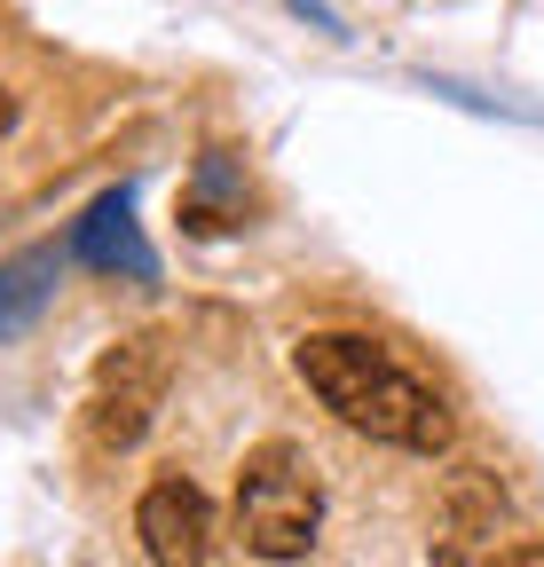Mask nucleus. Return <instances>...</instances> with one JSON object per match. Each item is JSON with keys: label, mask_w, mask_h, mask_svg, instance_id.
<instances>
[{"label": "nucleus", "mask_w": 544, "mask_h": 567, "mask_svg": "<svg viewBox=\"0 0 544 567\" xmlns=\"http://www.w3.org/2000/svg\"><path fill=\"white\" fill-rule=\"evenodd\" d=\"M292 371L300 386L348 425L363 442H387V450H411V457H434L450 450L458 417H450V394L434 379H419L387 339L371 331H308L292 347Z\"/></svg>", "instance_id": "obj_1"}, {"label": "nucleus", "mask_w": 544, "mask_h": 567, "mask_svg": "<svg viewBox=\"0 0 544 567\" xmlns=\"http://www.w3.org/2000/svg\"><path fill=\"white\" fill-rule=\"evenodd\" d=\"M324 528V481L300 442H260L237 465V536L253 559H308Z\"/></svg>", "instance_id": "obj_2"}, {"label": "nucleus", "mask_w": 544, "mask_h": 567, "mask_svg": "<svg viewBox=\"0 0 544 567\" xmlns=\"http://www.w3.org/2000/svg\"><path fill=\"white\" fill-rule=\"evenodd\" d=\"M166 386H174V339L166 331L119 339L103 363H95V386H88V442L95 450H134V442L151 434Z\"/></svg>", "instance_id": "obj_3"}, {"label": "nucleus", "mask_w": 544, "mask_h": 567, "mask_svg": "<svg viewBox=\"0 0 544 567\" xmlns=\"http://www.w3.org/2000/svg\"><path fill=\"white\" fill-rule=\"evenodd\" d=\"M134 536H143L151 567H206L214 559V505L206 488L182 481V473H158L134 505Z\"/></svg>", "instance_id": "obj_4"}, {"label": "nucleus", "mask_w": 544, "mask_h": 567, "mask_svg": "<svg viewBox=\"0 0 544 567\" xmlns=\"http://www.w3.org/2000/svg\"><path fill=\"white\" fill-rule=\"evenodd\" d=\"M513 520L505 488L490 473H458L434 520V567H473V551H497V528Z\"/></svg>", "instance_id": "obj_5"}, {"label": "nucleus", "mask_w": 544, "mask_h": 567, "mask_svg": "<svg viewBox=\"0 0 544 567\" xmlns=\"http://www.w3.org/2000/svg\"><path fill=\"white\" fill-rule=\"evenodd\" d=\"M72 260H88V268H126L134 284H151V276H158L151 245L134 237V197H126V189H111V197H95V205L80 213V229H72Z\"/></svg>", "instance_id": "obj_6"}, {"label": "nucleus", "mask_w": 544, "mask_h": 567, "mask_svg": "<svg viewBox=\"0 0 544 567\" xmlns=\"http://www.w3.org/2000/svg\"><path fill=\"white\" fill-rule=\"evenodd\" d=\"M48 292H55V252H17V260H0V339L32 331V316L48 308Z\"/></svg>", "instance_id": "obj_7"}, {"label": "nucleus", "mask_w": 544, "mask_h": 567, "mask_svg": "<svg viewBox=\"0 0 544 567\" xmlns=\"http://www.w3.org/2000/svg\"><path fill=\"white\" fill-rule=\"evenodd\" d=\"M482 567H544V544H505V551H490Z\"/></svg>", "instance_id": "obj_8"}, {"label": "nucleus", "mask_w": 544, "mask_h": 567, "mask_svg": "<svg viewBox=\"0 0 544 567\" xmlns=\"http://www.w3.org/2000/svg\"><path fill=\"white\" fill-rule=\"evenodd\" d=\"M9 126H17V95L0 87V142H9Z\"/></svg>", "instance_id": "obj_9"}]
</instances>
